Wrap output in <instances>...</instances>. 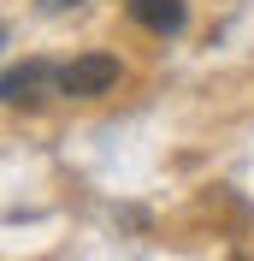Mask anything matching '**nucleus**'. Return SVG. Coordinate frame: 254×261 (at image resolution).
<instances>
[{
  "label": "nucleus",
  "mask_w": 254,
  "mask_h": 261,
  "mask_svg": "<svg viewBox=\"0 0 254 261\" xmlns=\"http://www.w3.org/2000/svg\"><path fill=\"white\" fill-rule=\"evenodd\" d=\"M124 12H130V24H142V30H154V36H177L183 30V0H124Z\"/></svg>",
  "instance_id": "obj_3"
},
{
  "label": "nucleus",
  "mask_w": 254,
  "mask_h": 261,
  "mask_svg": "<svg viewBox=\"0 0 254 261\" xmlns=\"http://www.w3.org/2000/svg\"><path fill=\"white\" fill-rule=\"evenodd\" d=\"M48 89H59V65H48V60L6 65V77H0V95H6V107H30V101H42Z\"/></svg>",
  "instance_id": "obj_2"
},
{
  "label": "nucleus",
  "mask_w": 254,
  "mask_h": 261,
  "mask_svg": "<svg viewBox=\"0 0 254 261\" xmlns=\"http://www.w3.org/2000/svg\"><path fill=\"white\" fill-rule=\"evenodd\" d=\"M42 12H71V6H83V0H36Z\"/></svg>",
  "instance_id": "obj_4"
},
{
  "label": "nucleus",
  "mask_w": 254,
  "mask_h": 261,
  "mask_svg": "<svg viewBox=\"0 0 254 261\" xmlns=\"http://www.w3.org/2000/svg\"><path fill=\"white\" fill-rule=\"evenodd\" d=\"M118 77H124L118 54H77V60L59 65V89H53V95H65V101H101V95L118 89Z\"/></svg>",
  "instance_id": "obj_1"
}]
</instances>
